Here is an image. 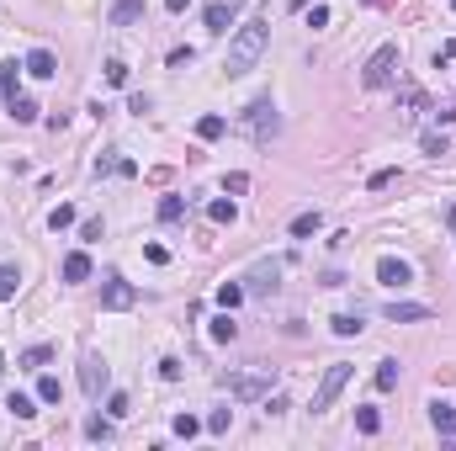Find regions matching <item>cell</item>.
Listing matches in <instances>:
<instances>
[{
  "label": "cell",
  "instance_id": "cell-1",
  "mask_svg": "<svg viewBox=\"0 0 456 451\" xmlns=\"http://www.w3.org/2000/svg\"><path fill=\"white\" fill-rule=\"evenodd\" d=\"M265 42H271V21H265V16L244 21L234 38H228V59H223V69H228V75H250L255 59L265 53Z\"/></svg>",
  "mask_w": 456,
  "mask_h": 451
},
{
  "label": "cell",
  "instance_id": "cell-2",
  "mask_svg": "<svg viewBox=\"0 0 456 451\" xmlns=\"http://www.w3.org/2000/svg\"><path fill=\"white\" fill-rule=\"evenodd\" d=\"M239 133H244L255 149H265L281 133V112L271 101H250V106H244V117H239Z\"/></svg>",
  "mask_w": 456,
  "mask_h": 451
},
{
  "label": "cell",
  "instance_id": "cell-3",
  "mask_svg": "<svg viewBox=\"0 0 456 451\" xmlns=\"http://www.w3.org/2000/svg\"><path fill=\"white\" fill-rule=\"evenodd\" d=\"M398 64H403V53H398V42H382L377 53L366 59V69H361V85H366V90H382V85H393Z\"/></svg>",
  "mask_w": 456,
  "mask_h": 451
},
{
  "label": "cell",
  "instance_id": "cell-4",
  "mask_svg": "<svg viewBox=\"0 0 456 451\" xmlns=\"http://www.w3.org/2000/svg\"><path fill=\"white\" fill-rule=\"evenodd\" d=\"M345 382H350V361H335V367L324 371L318 393H313V414H324V409H329V404H335L339 393H345Z\"/></svg>",
  "mask_w": 456,
  "mask_h": 451
},
{
  "label": "cell",
  "instance_id": "cell-5",
  "mask_svg": "<svg viewBox=\"0 0 456 451\" xmlns=\"http://www.w3.org/2000/svg\"><path fill=\"white\" fill-rule=\"evenodd\" d=\"M106 382H112L106 361H101L96 350H85V361H80V388H85V398H101V393H106Z\"/></svg>",
  "mask_w": 456,
  "mask_h": 451
},
{
  "label": "cell",
  "instance_id": "cell-6",
  "mask_svg": "<svg viewBox=\"0 0 456 451\" xmlns=\"http://www.w3.org/2000/svg\"><path fill=\"white\" fill-rule=\"evenodd\" d=\"M377 282H382V287H409V282H414V266L398 260V255H382V260H377Z\"/></svg>",
  "mask_w": 456,
  "mask_h": 451
},
{
  "label": "cell",
  "instance_id": "cell-7",
  "mask_svg": "<svg viewBox=\"0 0 456 451\" xmlns=\"http://www.w3.org/2000/svg\"><path fill=\"white\" fill-rule=\"evenodd\" d=\"M228 393H234V398H265V393H271V377H265V371H244V377H228Z\"/></svg>",
  "mask_w": 456,
  "mask_h": 451
},
{
  "label": "cell",
  "instance_id": "cell-8",
  "mask_svg": "<svg viewBox=\"0 0 456 451\" xmlns=\"http://www.w3.org/2000/svg\"><path fill=\"white\" fill-rule=\"evenodd\" d=\"M133 303H139V292L128 287L122 276H112V282L101 287V308H112V313H117V308H133Z\"/></svg>",
  "mask_w": 456,
  "mask_h": 451
},
{
  "label": "cell",
  "instance_id": "cell-9",
  "mask_svg": "<svg viewBox=\"0 0 456 451\" xmlns=\"http://www.w3.org/2000/svg\"><path fill=\"white\" fill-rule=\"evenodd\" d=\"M239 5H244V0H213V5H207V32H228Z\"/></svg>",
  "mask_w": 456,
  "mask_h": 451
},
{
  "label": "cell",
  "instance_id": "cell-10",
  "mask_svg": "<svg viewBox=\"0 0 456 451\" xmlns=\"http://www.w3.org/2000/svg\"><path fill=\"white\" fill-rule=\"evenodd\" d=\"M419 112H424V90L419 85H403L398 90V123H414Z\"/></svg>",
  "mask_w": 456,
  "mask_h": 451
},
{
  "label": "cell",
  "instance_id": "cell-11",
  "mask_svg": "<svg viewBox=\"0 0 456 451\" xmlns=\"http://www.w3.org/2000/svg\"><path fill=\"white\" fill-rule=\"evenodd\" d=\"M21 69H27V75H38V80H53V75H59V59H53V53H48V48H32V53H27V64H21Z\"/></svg>",
  "mask_w": 456,
  "mask_h": 451
},
{
  "label": "cell",
  "instance_id": "cell-12",
  "mask_svg": "<svg viewBox=\"0 0 456 451\" xmlns=\"http://www.w3.org/2000/svg\"><path fill=\"white\" fill-rule=\"evenodd\" d=\"M430 425H435L446 441H456V409L446 404V398H435V404H430Z\"/></svg>",
  "mask_w": 456,
  "mask_h": 451
},
{
  "label": "cell",
  "instance_id": "cell-13",
  "mask_svg": "<svg viewBox=\"0 0 456 451\" xmlns=\"http://www.w3.org/2000/svg\"><path fill=\"white\" fill-rule=\"evenodd\" d=\"M387 319H393V324H424L430 308L424 303H387Z\"/></svg>",
  "mask_w": 456,
  "mask_h": 451
},
{
  "label": "cell",
  "instance_id": "cell-14",
  "mask_svg": "<svg viewBox=\"0 0 456 451\" xmlns=\"http://www.w3.org/2000/svg\"><path fill=\"white\" fill-rule=\"evenodd\" d=\"M318 228H324V212H318V207L313 212H298V218H292V239H313Z\"/></svg>",
  "mask_w": 456,
  "mask_h": 451
},
{
  "label": "cell",
  "instance_id": "cell-15",
  "mask_svg": "<svg viewBox=\"0 0 456 451\" xmlns=\"http://www.w3.org/2000/svg\"><path fill=\"white\" fill-rule=\"evenodd\" d=\"M91 276V255L75 249V255H64V282H85Z\"/></svg>",
  "mask_w": 456,
  "mask_h": 451
},
{
  "label": "cell",
  "instance_id": "cell-16",
  "mask_svg": "<svg viewBox=\"0 0 456 451\" xmlns=\"http://www.w3.org/2000/svg\"><path fill=\"white\" fill-rule=\"evenodd\" d=\"M139 16H143V0H117L112 5V27H133Z\"/></svg>",
  "mask_w": 456,
  "mask_h": 451
},
{
  "label": "cell",
  "instance_id": "cell-17",
  "mask_svg": "<svg viewBox=\"0 0 456 451\" xmlns=\"http://www.w3.org/2000/svg\"><path fill=\"white\" fill-rule=\"evenodd\" d=\"M276 276H281L276 260H271V266H260L255 276H250V292H276Z\"/></svg>",
  "mask_w": 456,
  "mask_h": 451
},
{
  "label": "cell",
  "instance_id": "cell-18",
  "mask_svg": "<svg viewBox=\"0 0 456 451\" xmlns=\"http://www.w3.org/2000/svg\"><path fill=\"white\" fill-rule=\"evenodd\" d=\"M398 371H403L398 361H377V371H372V382H377L382 393H393V388H398Z\"/></svg>",
  "mask_w": 456,
  "mask_h": 451
},
{
  "label": "cell",
  "instance_id": "cell-19",
  "mask_svg": "<svg viewBox=\"0 0 456 451\" xmlns=\"http://www.w3.org/2000/svg\"><path fill=\"white\" fill-rule=\"evenodd\" d=\"M16 287H21V271H16V266H0V303H11V297H16Z\"/></svg>",
  "mask_w": 456,
  "mask_h": 451
},
{
  "label": "cell",
  "instance_id": "cell-20",
  "mask_svg": "<svg viewBox=\"0 0 456 451\" xmlns=\"http://www.w3.org/2000/svg\"><path fill=\"white\" fill-rule=\"evenodd\" d=\"M329 329H335L339 340H350V334H361V319H356V313H335V319H329Z\"/></svg>",
  "mask_w": 456,
  "mask_h": 451
},
{
  "label": "cell",
  "instance_id": "cell-21",
  "mask_svg": "<svg viewBox=\"0 0 456 451\" xmlns=\"http://www.w3.org/2000/svg\"><path fill=\"white\" fill-rule=\"evenodd\" d=\"M234 334H239V324H234V319H228V308H223L218 319H213V340H218V345H228Z\"/></svg>",
  "mask_w": 456,
  "mask_h": 451
},
{
  "label": "cell",
  "instance_id": "cell-22",
  "mask_svg": "<svg viewBox=\"0 0 456 451\" xmlns=\"http://www.w3.org/2000/svg\"><path fill=\"white\" fill-rule=\"evenodd\" d=\"M356 430H361V435H377V430H382V414L361 404V409H356Z\"/></svg>",
  "mask_w": 456,
  "mask_h": 451
},
{
  "label": "cell",
  "instance_id": "cell-23",
  "mask_svg": "<svg viewBox=\"0 0 456 451\" xmlns=\"http://www.w3.org/2000/svg\"><path fill=\"white\" fill-rule=\"evenodd\" d=\"M11 117H16V123H38V101H27V96H11Z\"/></svg>",
  "mask_w": 456,
  "mask_h": 451
},
{
  "label": "cell",
  "instance_id": "cell-24",
  "mask_svg": "<svg viewBox=\"0 0 456 451\" xmlns=\"http://www.w3.org/2000/svg\"><path fill=\"white\" fill-rule=\"evenodd\" d=\"M5 409L16 414V419H32V414H38V404H32L27 393H11V398H5Z\"/></svg>",
  "mask_w": 456,
  "mask_h": 451
},
{
  "label": "cell",
  "instance_id": "cell-25",
  "mask_svg": "<svg viewBox=\"0 0 456 451\" xmlns=\"http://www.w3.org/2000/svg\"><path fill=\"white\" fill-rule=\"evenodd\" d=\"M48 356H53L48 345H32V350H21V367H27V371H43V367H48Z\"/></svg>",
  "mask_w": 456,
  "mask_h": 451
},
{
  "label": "cell",
  "instance_id": "cell-26",
  "mask_svg": "<svg viewBox=\"0 0 456 451\" xmlns=\"http://www.w3.org/2000/svg\"><path fill=\"white\" fill-rule=\"evenodd\" d=\"M38 398H43V404H59V398H64L59 377H48V371H43V377H38Z\"/></svg>",
  "mask_w": 456,
  "mask_h": 451
},
{
  "label": "cell",
  "instance_id": "cell-27",
  "mask_svg": "<svg viewBox=\"0 0 456 451\" xmlns=\"http://www.w3.org/2000/svg\"><path fill=\"white\" fill-rule=\"evenodd\" d=\"M419 149H424L430 160H440V154H451V144H446V133H424V138H419Z\"/></svg>",
  "mask_w": 456,
  "mask_h": 451
},
{
  "label": "cell",
  "instance_id": "cell-28",
  "mask_svg": "<svg viewBox=\"0 0 456 451\" xmlns=\"http://www.w3.org/2000/svg\"><path fill=\"white\" fill-rule=\"evenodd\" d=\"M159 218H165V223H180V218H186V202H180V197H165V202H159Z\"/></svg>",
  "mask_w": 456,
  "mask_h": 451
},
{
  "label": "cell",
  "instance_id": "cell-29",
  "mask_svg": "<svg viewBox=\"0 0 456 451\" xmlns=\"http://www.w3.org/2000/svg\"><path fill=\"white\" fill-rule=\"evenodd\" d=\"M223 127H228V123L213 112V117H202V123H197V138H223Z\"/></svg>",
  "mask_w": 456,
  "mask_h": 451
},
{
  "label": "cell",
  "instance_id": "cell-30",
  "mask_svg": "<svg viewBox=\"0 0 456 451\" xmlns=\"http://www.w3.org/2000/svg\"><path fill=\"white\" fill-rule=\"evenodd\" d=\"M218 303L223 308H239V303H244V287H239V282H223V287H218Z\"/></svg>",
  "mask_w": 456,
  "mask_h": 451
},
{
  "label": "cell",
  "instance_id": "cell-31",
  "mask_svg": "<svg viewBox=\"0 0 456 451\" xmlns=\"http://www.w3.org/2000/svg\"><path fill=\"white\" fill-rule=\"evenodd\" d=\"M207 218H213V223H234L239 207H234V202H213V207H207Z\"/></svg>",
  "mask_w": 456,
  "mask_h": 451
},
{
  "label": "cell",
  "instance_id": "cell-32",
  "mask_svg": "<svg viewBox=\"0 0 456 451\" xmlns=\"http://www.w3.org/2000/svg\"><path fill=\"white\" fill-rule=\"evenodd\" d=\"M106 414H112V419H128V414H133L128 393H112V398H106Z\"/></svg>",
  "mask_w": 456,
  "mask_h": 451
},
{
  "label": "cell",
  "instance_id": "cell-33",
  "mask_svg": "<svg viewBox=\"0 0 456 451\" xmlns=\"http://www.w3.org/2000/svg\"><path fill=\"white\" fill-rule=\"evenodd\" d=\"M197 430H202V419H197V414H176V435H180V441H191Z\"/></svg>",
  "mask_w": 456,
  "mask_h": 451
},
{
  "label": "cell",
  "instance_id": "cell-34",
  "mask_svg": "<svg viewBox=\"0 0 456 451\" xmlns=\"http://www.w3.org/2000/svg\"><path fill=\"white\" fill-rule=\"evenodd\" d=\"M228 425H234V414H228V409H213V414H207V430H213V435H228Z\"/></svg>",
  "mask_w": 456,
  "mask_h": 451
},
{
  "label": "cell",
  "instance_id": "cell-35",
  "mask_svg": "<svg viewBox=\"0 0 456 451\" xmlns=\"http://www.w3.org/2000/svg\"><path fill=\"white\" fill-rule=\"evenodd\" d=\"M16 75H21L16 59H11V64H0V90H5V96H16Z\"/></svg>",
  "mask_w": 456,
  "mask_h": 451
},
{
  "label": "cell",
  "instance_id": "cell-36",
  "mask_svg": "<svg viewBox=\"0 0 456 451\" xmlns=\"http://www.w3.org/2000/svg\"><path fill=\"white\" fill-rule=\"evenodd\" d=\"M48 223H53V228H69V223H75V207H69V202H59L53 212H48Z\"/></svg>",
  "mask_w": 456,
  "mask_h": 451
},
{
  "label": "cell",
  "instance_id": "cell-37",
  "mask_svg": "<svg viewBox=\"0 0 456 451\" xmlns=\"http://www.w3.org/2000/svg\"><path fill=\"white\" fill-rule=\"evenodd\" d=\"M85 435H91V441H112V425H106V419H85Z\"/></svg>",
  "mask_w": 456,
  "mask_h": 451
},
{
  "label": "cell",
  "instance_id": "cell-38",
  "mask_svg": "<svg viewBox=\"0 0 456 451\" xmlns=\"http://www.w3.org/2000/svg\"><path fill=\"white\" fill-rule=\"evenodd\" d=\"M387 186H398V170H377V175L366 181V191H387Z\"/></svg>",
  "mask_w": 456,
  "mask_h": 451
},
{
  "label": "cell",
  "instance_id": "cell-39",
  "mask_svg": "<svg viewBox=\"0 0 456 451\" xmlns=\"http://www.w3.org/2000/svg\"><path fill=\"white\" fill-rule=\"evenodd\" d=\"M435 123L446 127V123H456V96H446V101H435Z\"/></svg>",
  "mask_w": 456,
  "mask_h": 451
},
{
  "label": "cell",
  "instance_id": "cell-40",
  "mask_svg": "<svg viewBox=\"0 0 456 451\" xmlns=\"http://www.w3.org/2000/svg\"><path fill=\"white\" fill-rule=\"evenodd\" d=\"M223 191H228V197H239V191H250V175H239V170H234V175H223Z\"/></svg>",
  "mask_w": 456,
  "mask_h": 451
},
{
  "label": "cell",
  "instance_id": "cell-41",
  "mask_svg": "<svg viewBox=\"0 0 456 451\" xmlns=\"http://www.w3.org/2000/svg\"><path fill=\"white\" fill-rule=\"evenodd\" d=\"M80 239H85V245H96V239H101V218H85V223H80Z\"/></svg>",
  "mask_w": 456,
  "mask_h": 451
},
{
  "label": "cell",
  "instance_id": "cell-42",
  "mask_svg": "<svg viewBox=\"0 0 456 451\" xmlns=\"http://www.w3.org/2000/svg\"><path fill=\"white\" fill-rule=\"evenodd\" d=\"M106 80H112V85H128V64L112 59V64H106Z\"/></svg>",
  "mask_w": 456,
  "mask_h": 451
},
{
  "label": "cell",
  "instance_id": "cell-43",
  "mask_svg": "<svg viewBox=\"0 0 456 451\" xmlns=\"http://www.w3.org/2000/svg\"><path fill=\"white\" fill-rule=\"evenodd\" d=\"M159 377H165V382H176V377H180V361H176V356H165V361H159Z\"/></svg>",
  "mask_w": 456,
  "mask_h": 451
},
{
  "label": "cell",
  "instance_id": "cell-44",
  "mask_svg": "<svg viewBox=\"0 0 456 451\" xmlns=\"http://www.w3.org/2000/svg\"><path fill=\"white\" fill-rule=\"evenodd\" d=\"M308 27H329V5H313L308 11Z\"/></svg>",
  "mask_w": 456,
  "mask_h": 451
},
{
  "label": "cell",
  "instance_id": "cell-45",
  "mask_svg": "<svg viewBox=\"0 0 456 451\" xmlns=\"http://www.w3.org/2000/svg\"><path fill=\"white\" fill-rule=\"evenodd\" d=\"M197 59V53H191V48H176V53H170V69H186V64Z\"/></svg>",
  "mask_w": 456,
  "mask_h": 451
},
{
  "label": "cell",
  "instance_id": "cell-46",
  "mask_svg": "<svg viewBox=\"0 0 456 451\" xmlns=\"http://www.w3.org/2000/svg\"><path fill=\"white\" fill-rule=\"evenodd\" d=\"M143 255H149L154 266H165V260H170V249H165V245H143Z\"/></svg>",
  "mask_w": 456,
  "mask_h": 451
},
{
  "label": "cell",
  "instance_id": "cell-47",
  "mask_svg": "<svg viewBox=\"0 0 456 451\" xmlns=\"http://www.w3.org/2000/svg\"><path fill=\"white\" fill-rule=\"evenodd\" d=\"M265 414H287V398L281 393H265Z\"/></svg>",
  "mask_w": 456,
  "mask_h": 451
},
{
  "label": "cell",
  "instance_id": "cell-48",
  "mask_svg": "<svg viewBox=\"0 0 456 451\" xmlns=\"http://www.w3.org/2000/svg\"><path fill=\"white\" fill-rule=\"evenodd\" d=\"M186 5H191V0H165V11H176V16L186 11Z\"/></svg>",
  "mask_w": 456,
  "mask_h": 451
},
{
  "label": "cell",
  "instance_id": "cell-49",
  "mask_svg": "<svg viewBox=\"0 0 456 451\" xmlns=\"http://www.w3.org/2000/svg\"><path fill=\"white\" fill-rule=\"evenodd\" d=\"M446 223H451V228H456V202H451V212H446Z\"/></svg>",
  "mask_w": 456,
  "mask_h": 451
},
{
  "label": "cell",
  "instance_id": "cell-50",
  "mask_svg": "<svg viewBox=\"0 0 456 451\" xmlns=\"http://www.w3.org/2000/svg\"><path fill=\"white\" fill-rule=\"evenodd\" d=\"M0 371H5V356H0Z\"/></svg>",
  "mask_w": 456,
  "mask_h": 451
},
{
  "label": "cell",
  "instance_id": "cell-51",
  "mask_svg": "<svg viewBox=\"0 0 456 451\" xmlns=\"http://www.w3.org/2000/svg\"><path fill=\"white\" fill-rule=\"evenodd\" d=\"M451 5H456V0H451Z\"/></svg>",
  "mask_w": 456,
  "mask_h": 451
}]
</instances>
